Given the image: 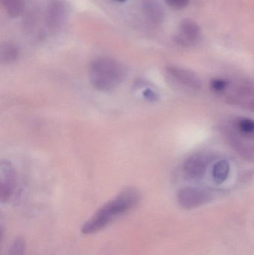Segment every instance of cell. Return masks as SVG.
Here are the masks:
<instances>
[{
  "mask_svg": "<svg viewBox=\"0 0 254 255\" xmlns=\"http://www.w3.org/2000/svg\"><path fill=\"white\" fill-rule=\"evenodd\" d=\"M208 159L204 154H197L186 159L183 164V173L189 180L201 179L208 166Z\"/></svg>",
  "mask_w": 254,
  "mask_h": 255,
  "instance_id": "7",
  "label": "cell"
},
{
  "mask_svg": "<svg viewBox=\"0 0 254 255\" xmlns=\"http://www.w3.org/2000/svg\"><path fill=\"white\" fill-rule=\"evenodd\" d=\"M140 200V193L135 189L123 190L114 199L103 205L83 224L81 230L82 234L90 235L100 232L116 219L135 208Z\"/></svg>",
  "mask_w": 254,
  "mask_h": 255,
  "instance_id": "1",
  "label": "cell"
},
{
  "mask_svg": "<svg viewBox=\"0 0 254 255\" xmlns=\"http://www.w3.org/2000/svg\"><path fill=\"white\" fill-rule=\"evenodd\" d=\"M211 88L215 92H224L229 86V82L225 79H213L211 82Z\"/></svg>",
  "mask_w": 254,
  "mask_h": 255,
  "instance_id": "17",
  "label": "cell"
},
{
  "mask_svg": "<svg viewBox=\"0 0 254 255\" xmlns=\"http://www.w3.org/2000/svg\"><path fill=\"white\" fill-rule=\"evenodd\" d=\"M234 92L238 97H249L254 95V83L250 81H242L234 88Z\"/></svg>",
  "mask_w": 254,
  "mask_h": 255,
  "instance_id": "14",
  "label": "cell"
},
{
  "mask_svg": "<svg viewBox=\"0 0 254 255\" xmlns=\"http://www.w3.org/2000/svg\"><path fill=\"white\" fill-rule=\"evenodd\" d=\"M1 3L10 17H17L23 10L24 0H1Z\"/></svg>",
  "mask_w": 254,
  "mask_h": 255,
  "instance_id": "13",
  "label": "cell"
},
{
  "mask_svg": "<svg viewBox=\"0 0 254 255\" xmlns=\"http://www.w3.org/2000/svg\"><path fill=\"white\" fill-rule=\"evenodd\" d=\"M15 170L9 162L2 161L0 165V198L1 202H7L14 190Z\"/></svg>",
  "mask_w": 254,
  "mask_h": 255,
  "instance_id": "6",
  "label": "cell"
},
{
  "mask_svg": "<svg viewBox=\"0 0 254 255\" xmlns=\"http://www.w3.org/2000/svg\"><path fill=\"white\" fill-rule=\"evenodd\" d=\"M249 109L254 112V99L249 103Z\"/></svg>",
  "mask_w": 254,
  "mask_h": 255,
  "instance_id": "19",
  "label": "cell"
},
{
  "mask_svg": "<svg viewBox=\"0 0 254 255\" xmlns=\"http://www.w3.org/2000/svg\"><path fill=\"white\" fill-rule=\"evenodd\" d=\"M166 2L173 8L180 9L189 4V0H165Z\"/></svg>",
  "mask_w": 254,
  "mask_h": 255,
  "instance_id": "18",
  "label": "cell"
},
{
  "mask_svg": "<svg viewBox=\"0 0 254 255\" xmlns=\"http://www.w3.org/2000/svg\"><path fill=\"white\" fill-rule=\"evenodd\" d=\"M18 49L13 43H4L1 48V61L3 63L11 62L16 59Z\"/></svg>",
  "mask_w": 254,
  "mask_h": 255,
  "instance_id": "15",
  "label": "cell"
},
{
  "mask_svg": "<svg viewBox=\"0 0 254 255\" xmlns=\"http://www.w3.org/2000/svg\"><path fill=\"white\" fill-rule=\"evenodd\" d=\"M201 29L198 24L191 19H185L179 25L175 35V42L183 47H190L198 43Z\"/></svg>",
  "mask_w": 254,
  "mask_h": 255,
  "instance_id": "4",
  "label": "cell"
},
{
  "mask_svg": "<svg viewBox=\"0 0 254 255\" xmlns=\"http://www.w3.org/2000/svg\"><path fill=\"white\" fill-rule=\"evenodd\" d=\"M115 1H119V2H123V1H125L126 0H115Z\"/></svg>",
  "mask_w": 254,
  "mask_h": 255,
  "instance_id": "20",
  "label": "cell"
},
{
  "mask_svg": "<svg viewBox=\"0 0 254 255\" xmlns=\"http://www.w3.org/2000/svg\"><path fill=\"white\" fill-rule=\"evenodd\" d=\"M142 10L146 17L154 24H161L165 18V12L159 0H142Z\"/></svg>",
  "mask_w": 254,
  "mask_h": 255,
  "instance_id": "9",
  "label": "cell"
},
{
  "mask_svg": "<svg viewBox=\"0 0 254 255\" xmlns=\"http://www.w3.org/2000/svg\"><path fill=\"white\" fill-rule=\"evenodd\" d=\"M7 255H26V242L22 237H17L10 245Z\"/></svg>",
  "mask_w": 254,
  "mask_h": 255,
  "instance_id": "16",
  "label": "cell"
},
{
  "mask_svg": "<svg viewBox=\"0 0 254 255\" xmlns=\"http://www.w3.org/2000/svg\"><path fill=\"white\" fill-rule=\"evenodd\" d=\"M68 14V7L63 0H52L49 2L46 13V23L49 29H59L66 21Z\"/></svg>",
  "mask_w": 254,
  "mask_h": 255,
  "instance_id": "5",
  "label": "cell"
},
{
  "mask_svg": "<svg viewBox=\"0 0 254 255\" xmlns=\"http://www.w3.org/2000/svg\"><path fill=\"white\" fill-rule=\"evenodd\" d=\"M230 164L228 160H220L216 162L212 169L213 181L217 184L225 182L229 175Z\"/></svg>",
  "mask_w": 254,
  "mask_h": 255,
  "instance_id": "12",
  "label": "cell"
},
{
  "mask_svg": "<svg viewBox=\"0 0 254 255\" xmlns=\"http://www.w3.org/2000/svg\"><path fill=\"white\" fill-rule=\"evenodd\" d=\"M167 73L180 85H184L192 89L198 90L201 88V79L190 70L180 68L175 66H170L167 68Z\"/></svg>",
  "mask_w": 254,
  "mask_h": 255,
  "instance_id": "8",
  "label": "cell"
},
{
  "mask_svg": "<svg viewBox=\"0 0 254 255\" xmlns=\"http://www.w3.org/2000/svg\"><path fill=\"white\" fill-rule=\"evenodd\" d=\"M125 73V67L119 61L108 57H100L89 65V82L97 91L107 92L121 85Z\"/></svg>",
  "mask_w": 254,
  "mask_h": 255,
  "instance_id": "2",
  "label": "cell"
},
{
  "mask_svg": "<svg viewBox=\"0 0 254 255\" xmlns=\"http://www.w3.org/2000/svg\"><path fill=\"white\" fill-rule=\"evenodd\" d=\"M210 199V193L202 189L185 187L177 193L179 205L186 209L198 208L207 203Z\"/></svg>",
  "mask_w": 254,
  "mask_h": 255,
  "instance_id": "3",
  "label": "cell"
},
{
  "mask_svg": "<svg viewBox=\"0 0 254 255\" xmlns=\"http://www.w3.org/2000/svg\"><path fill=\"white\" fill-rule=\"evenodd\" d=\"M231 143L239 154L249 161L254 162V143L244 142L239 136H233Z\"/></svg>",
  "mask_w": 254,
  "mask_h": 255,
  "instance_id": "11",
  "label": "cell"
},
{
  "mask_svg": "<svg viewBox=\"0 0 254 255\" xmlns=\"http://www.w3.org/2000/svg\"><path fill=\"white\" fill-rule=\"evenodd\" d=\"M236 133L239 137L254 141V121L247 118H240L234 122Z\"/></svg>",
  "mask_w": 254,
  "mask_h": 255,
  "instance_id": "10",
  "label": "cell"
}]
</instances>
